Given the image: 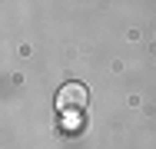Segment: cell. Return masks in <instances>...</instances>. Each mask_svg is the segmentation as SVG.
<instances>
[{
    "instance_id": "6da1fadb",
    "label": "cell",
    "mask_w": 156,
    "mask_h": 149,
    "mask_svg": "<svg viewBox=\"0 0 156 149\" xmlns=\"http://www.w3.org/2000/svg\"><path fill=\"white\" fill-rule=\"evenodd\" d=\"M87 103H90V89L83 86V83H66L57 93V106L60 109H83Z\"/></svg>"
}]
</instances>
